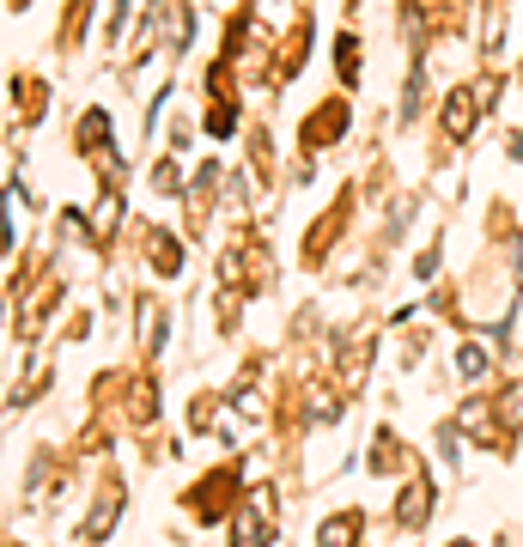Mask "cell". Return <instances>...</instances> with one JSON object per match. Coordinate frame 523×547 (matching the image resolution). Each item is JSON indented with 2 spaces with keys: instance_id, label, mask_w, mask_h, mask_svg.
<instances>
[{
  "instance_id": "1",
  "label": "cell",
  "mask_w": 523,
  "mask_h": 547,
  "mask_svg": "<svg viewBox=\"0 0 523 547\" xmlns=\"http://www.w3.org/2000/svg\"><path fill=\"white\" fill-rule=\"evenodd\" d=\"M219 274H226V286H238V292H256V286L274 280V256H268L262 238H238L226 250V262H219Z\"/></svg>"
},
{
  "instance_id": "11",
  "label": "cell",
  "mask_w": 523,
  "mask_h": 547,
  "mask_svg": "<svg viewBox=\"0 0 523 547\" xmlns=\"http://www.w3.org/2000/svg\"><path fill=\"white\" fill-rule=\"evenodd\" d=\"M116 213H122V195L110 189V195L98 201V213H92V238H110V231H116Z\"/></svg>"
},
{
  "instance_id": "15",
  "label": "cell",
  "mask_w": 523,
  "mask_h": 547,
  "mask_svg": "<svg viewBox=\"0 0 523 547\" xmlns=\"http://www.w3.org/2000/svg\"><path fill=\"white\" fill-rule=\"evenodd\" d=\"M153 408H159V396H153V377H140V389H134V420H153Z\"/></svg>"
},
{
  "instance_id": "14",
  "label": "cell",
  "mask_w": 523,
  "mask_h": 547,
  "mask_svg": "<svg viewBox=\"0 0 523 547\" xmlns=\"http://www.w3.org/2000/svg\"><path fill=\"white\" fill-rule=\"evenodd\" d=\"M110 523H116V505L104 499V505L92 511V523H86V541H104V535H110Z\"/></svg>"
},
{
  "instance_id": "3",
  "label": "cell",
  "mask_w": 523,
  "mask_h": 547,
  "mask_svg": "<svg viewBox=\"0 0 523 547\" xmlns=\"http://www.w3.org/2000/svg\"><path fill=\"white\" fill-rule=\"evenodd\" d=\"M487 110V98H481V86L475 92H451V104H444V134L451 140H469L475 134V116Z\"/></svg>"
},
{
  "instance_id": "5",
  "label": "cell",
  "mask_w": 523,
  "mask_h": 547,
  "mask_svg": "<svg viewBox=\"0 0 523 547\" xmlns=\"http://www.w3.org/2000/svg\"><path fill=\"white\" fill-rule=\"evenodd\" d=\"M426 511H432V487H426V481H414V487L396 499V523H402V529H420V523H426Z\"/></svg>"
},
{
  "instance_id": "16",
  "label": "cell",
  "mask_w": 523,
  "mask_h": 547,
  "mask_svg": "<svg viewBox=\"0 0 523 547\" xmlns=\"http://www.w3.org/2000/svg\"><path fill=\"white\" fill-rule=\"evenodd\" d=\"M159 189H165V195H177V189H183V177H177V159H165V165H159Z\"/></svg>"
},
{
  "instance_id": "7",
  "label": "cell",
  "mask_w": 523,
  "mask_h": 547,
  "mask_svg": "<svg viewBox=\"0 0 523 547\" xmlns=\"http://www.w3.org/2000/svg\"><path fill=\"white\" fill-rule=\"evenodd\" d=\"M146 256H153V268H159V274H177V268H183V244H177V238H165V231H153V238H146Z\"/></svg>"
},
{
  "instance_id": "12",
  "label": "cell",
  "mask_w": 523,
  "mask_h": 547,
  "mask_svg": "<svg viewBox=\"0 0 523 547\" xmlns=\"http://www.w3.org/2000/svg\"><path fill=\"white\" fill-rule=\"evenodd\" d=\"M159 323H165L159 304H140V347H146V353H159V335H165Z\"/></svg>"
},
{
  "instance_id": "2",
  "label": "cell",
  "mask_w": 523,
  "mask_h": 547,
  "mask_svg": "<svg viewBox=\"0 0 523 547\" xmlns=\"http://www.w3.org/2000/svg\"><path fill=\"white\" fill-rule=\"evenodd\" d=\"M274 493H256L244 511H238V523H232V547H268V535H274Z\"/></svg>"
},
{
  "instance_id": "18",
  "label": "cell",
  "mask_w": 523,
  "mask_h": 547,
  "mask_svg": "<svg viewBox=\"0 0 523 547\" xmlns=\"http://www.w3.org/2000/svg\"><path fill=\"white\" fill-rule=\"evenodd\" d=\"M457 547H469V541H457Z\"/></svg>"
},
{
  "instance_id": "17",
  "label": "cell",
  "mask_w": 523,
  "mask_h": 547,
  "mask_svg": "<svg viewBox=\"0 0 523 547\" xmlns=\"http://www.w3.org/2000/svg\"><path fill=\"white\" fill-rule=\"evenodd\" d=\"M13 7H25V0H13Z\"/></svg>"
},
{
  "instance_id": "6",
  "label": "cell",
  "mask_w": 523,
  "mask_h": 547,
  "mask_svg": "<svg viewBox=\"0 0 523 547\" xmlns=\"http://www.w3.org/2000/svg\"><path fill=\"white\" fill-rule=\"evenodd\" d=\"M317 547H359V517H353V511L329 517V523L317 529Z\"/></svg>"
},
{
  "instance_id": "10",
  "label": "cell",
  "mask_w": 523,
  "mask_h": 547,
  "mask_svg": "<svg viewBox=\"0 0 523 547\" xmlns=\"http://www.w3.org/2000/svg\"><path fill=\"white\" fill-rule=\"evenodd\" d=\"M457 371H463L469 383H481V377H487V347H475V341H463V347H457Z\"/></svg>"
},
{
  "instance_id": "8",
  "label": "cell",
  "mask_w": 523,
  "mask_h": 547,
  "mask_svg": "<svg viewBox=\"0 0 523 547\" xmlns=\"http://www.w3.org/2000/svg\"><path fill=\"white\" fill-rule=\"evenodd\" d=\"M207 134H213V140L238 134V104H232V98H213V110H207Z\"/></svg>"
},
{
  "instance_id": "13",
  "label": "cell",
  "mask_w": 523,
  "mask_h": 547,
  "mask_svg": "<svg viewBox=\"0 0 523 547\" xmlns=\"http://www.w3.org/2000/svg\"><path fill=\"white\" fill-rule=\"evenodd\" d=\"M335 61H341V80L353 86V80H359V43H353V31L341 37V49H335Z\"/></svg>"
},
{
  "instance_id": "4",
  "label": "cell",
  "mask_w": 523,
  "mask_h": 547,
  "mask_svg": "<svg viewBox=\"0 0 523 547\" xmlns=\"http://www.w3.org/2000/svg\"><path fill=\"white\" fill-rule=\"evenodd\" d=\"M341 128H347V104H341V98H335V104H323V110H311V122H305V152L335 146V140H341Z\"/></svg>"
},
{
  "instance_id": "9",
  "label": "cell",
  "mask_w": 523,
  "mask_h": 547,
  "mask_svg": "<svg viewBox=\"0 0 523 547\" xmlns=\"http://www.w3.org/2000/svg\"><path fill=\"white\" fill-rule=\"evenodd\" d=\"M13 98H19L25 122H37V116H43V86H37V80H25V73H19V80H13Z\"/></svg>"
}]
</instances>
